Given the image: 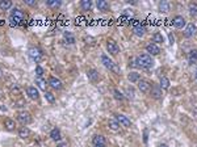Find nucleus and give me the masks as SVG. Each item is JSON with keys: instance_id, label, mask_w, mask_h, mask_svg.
I'll return each instance as SVG.
<instances>
[{"instance_id": "nucleus-46", "label": "nucleus", "mask_w": 197, "mask_h": 147, "mask_svg": "<svg viewBox=\"0 0 197 147\" xmlns=\"http://www.w3.org/2000/svg\"><path fill=\"white\" fill-rule=\"evenodd\" d=\"M93 147H107V144H99V146H93Z\"/></svg>"}, {"instance_id": "nucleus-13", "label": "nucleus", "mask_w": 197, "mask_h": 147, "mask_svg": "<svg viewBox=\"0 0 197 147\" xmlns=\"http://www.w3.org/2000/svg\"><path fill=\"white\" fill-rule=\"evenodd\" d=\"M172 25L178 29H181L183 26H185V19L183 16H175L172 19Z\"/></svg>"}, {"instance_id": "nucleus-25", "label": "nucleus", "mask_w": 197, "mask_h": 147, "mask_svg": "<svg viewBox=\"0 0 197 147\" xmlns=\"http://www.w3.org/2000/svg\"><path fill=\"white\" fill-rule=\"evenodd\" d=\"M188 62L191 64L197 62V50H191L188 53Z\"/></svg>"}, {"instance_id": "nucleus-35", "label": "nucleus", "mask_w": 197, "mask_h": 147, "mask_svg": "<svg viewBox=\"0 0 197 147\" xmlns=\"http://www.w3.org/2000/svg\"><path fill=\"white\" fill-rule=\"evenodd\" d=\"M113 95H114V99L118 100V101H122L123 99H125V96H123V95L118 90H113Z\"/></svg>"}, {"instance_id": "nucleus-49", "label": "nucleus", "mask_w": 197, "mask_h": 147, "mask_svg": "<svg viewBox=\"0 0 197 147\" xmlns=\"http://www.w3.org/2000/svg\"><path fill=\"white\" fill-rule=\"evenodd\" d=\"M196 78H197V71H196Z\"/></svg>"}, {"instance_id": "nucleus-23", "label": "nucleus", "mask_w": 197, "mask_h": 147, "mask_svg": "<svg viewBox=\"0 0 197 147\" xmlns=\"http://www.w3.org/2000/svg\"><path fill=\"white\" fill-rule=\"evenodd\" d=\"M170 9H171V5L168 2H160L159 3V11L160 12L167 13V12H170Z\"/></svg>"}, {"instance_id": "nucleus-17", "label": "nucleus", "mask_w": 197, "mask_h": 147, "mask_svg": "<svg viewBox=\"0 0 197 147\" xmlns=\"http://www.w3.org/2000/svg\"><path fill=\"white\" fill-rule=\"evenodd\" d=\"M92 143L93 146H99V144H107V139L105 137L100 135V134H95L92 138Z\"/></svg>"}, {"instance_id": "nucleus-5", "label": "nucleus", "mask_w": 197, "mask_h": 147, "mask_svg": "<svg viewBox=\"0 0 197 147\" xmlns=\"http://www.w3.org/2000/svg\"><path fill=\"white\" fill-rule=\"evenodd\" d=\"M17 121L24 125V126H26V125H29L32 122V116L29 112H26V110H21V112L17 113Z\"/></svg>"}, {"instance_id": "nucleus-30", "label": "nucleus", "mask_w": 197, "mask_h": 147, "mask_svg": "<svg viewBox=\"0 0 197 147\" xmlns=\"http://www.w3.org/2000/svg\"><path fill=\"white\" fill-rule=\"evenodd\" d=\"M133 30H134V33L137 34V35H143L145 34V30H146V29H145V26L143 25H141V24H135L134 25V28H133Z\"/></svg>"}, {"instance_id": "nucleus-42", "label": "nucleus", "mask_w": 197, "mask_h": 147, "mask_svg": "<svg viewBox=\"0 0 197 147\" xmlns=\"http://www.w3.org/2000/svg\"><path fill=\"white\" fill-rule=\"evenodd\" d=\"M168 40H170V45H173V43H175V37H173L172 33L168 34Z\"/></svg>"}, {"instance_id": "nucleus-43", "label": "nucleus", "mask_w": 197, "mask_h": 147, "mask_svg": "<svg viewBox=\"0 0 197 147\" xmlns=\"http://www.w3.org/2000/svg\"><path fill=\"white\" fill-rule=\"evenodd\" d=\"M147 135H149V131H147V129H146L143 131V142L145 143H147Z\"/></svg>"}, {"instance_id": "nucleus-39", "label": "nucleus", "mask_w": 197, "mask_h": 147, "mask_svg": "<svg viewBox=\"0 0 197 147\" xmlns=\"http://www.w3.org/2000/svg\"><path fill=\"white\" fill-rule=\"evenodd\" d=\"M20 92H21V90H20V87H19L17 84H14V85L11 88V93H17V95H19Z\"/></svg>"}, {"instance_id": "nucleus-33", "label": "nucleus", "mask_w": 197, "mask_h": 147, "mask_svg": "<svg viewBox=\"0 0 197 147\" xmlns=\"http://www.w3.org/2000/svg\"><path fill=\"white\" fill-rule=\"evenodd\" d=\"M164 40H163V35H162V33H154V35H152V42H155V45L156 43H162Z\"/></svg>"}, {"instance_id": "nucleus-10", "label": "nucleus", "mask_w": 197, "mask_h": 147, "mask_svg": "<svg viewBox=\"0 0 197 147\" xmlns=\"http://www.w3.org/2000/svg\"><path fill=\"white\" fill-rule=\"evenodd\" d=\"M150 96L152 99H155V100H160L163 97V95H162V88H160L159 85H152L151 87V91H150Z\"/></svg>"}, {"instance_id": "nucleus-34", "label": "nucleus", "mask_w": 197, "mask_h": 147, "mask_svg": "<svg viewBox=\"0 0 197 147\" xmlns=\"http://www.w3.org/2000/svg\"><path fill=\"white\" fill-rule=\"evenodd\" d=\"M45 99H46V101L47 102H50V104H54V102H55V96H54V95L52 93V92H45Z\"/></svg>"}, {"instance_id": "nucleus-29", "label": "nucleus", "mask_w": 197, "mask_h": 147, "mask_svg": "<svg viewBox=\"0 0 197 147\" xmlns=\"http://www.w3.org/2000/svg\"><path fill=\"white\" fill-rule=\"evenodd\" d=\"M140 78H141V75H140L138 72H135V71L130 72L129 75H128V79H129V82H130V83H137L138 80H140Z\"/></svg>"}, {"instance_id": "nucleus-7", "label": "nucleus", "mask_w": 197, "mask_h": 147, "mask_svg": "<svg viewBox=\"0 0 197 147\" xmlns=\"http://www.w3.org/2000/svg\"><path fill=\"white\" fill-rule=\"evenodd\" d=\"M47 85H50L53 88V90H55V91H61L62 88H63V84H62V82L58 78H55V76H50L49 78V80H47Z\"/></svg>"}, {"instance_id": "nucleus-9", "label": "nucleus", "mask_w": 197, "mask_h": 147, "mask_svg": "<svg viewBox=\"0 0 197 147\" xmlns=\"http://www.w3.org/2000/svg\"><path fill=\"white\" fill-rule=\"evenodd\" d=\"M116 116V121H117L121 126H125V128H130L131 126V121L126 116H123V114H114Z\"/></svg>"}, {"instance_id": "nucleus-44", "label": "nucleus", "mask_w": 197, "mask_h": 147, "mask_svg": "<svg viewBox=\"0 0 197 147\" xmlns=\"http://www.w3.org/2000/svg\"><path fill=\"white\" fill-rule=\"evenodd\" d=\"M57 147H68V143L67 142H61V143H58Z\"/></svg>"}, {"instance_id": "nucleus-37", "label": "nucleus", "mask_w": 197, "mask_h": 147, "mask_svg": "<svg viewBox=\"0 0 197 147\" xmlns=\"http://www.w3.org/2000/svg\"><path fill=\"white\" fill-rule=\"evenodd\" d=\"M122 16L123 17H133L134 16V12L131 11V9H125V11H123V13H122Z\"/></svg>"}, {"instance_id": "nucleus-21", "label": "nucleus", "mask_w": 197, "mask_h": 147, "mask_svg": "<svg viewBox=\"0 0 197 147\" xmlns=\"http://www.w3.org/2000/svg\"><path fill=\"white\" fill-rule=\"evenodd\" d=\"M46 5L49 7V8H52V9H57V8H59V7L62 5V2H61V0H47Z\"/></svg>"}, {"instance_id": "nucleus-14", "label": "nucleus", "mask_w": 197, "mask_h": 147, "mask_svg": "<svg viewBox=\"0 0 197 147\" xmlns=\"http://www.w3.org/2000/svg\"><path fill=\"white\" fill-rule=\"evenodd\" d=\"M197 32V28L194 24H188L185 25V30H184V35L188 37V38H191V37H193Z\"/></svg>"}, {"instance_id": "nucleus-12", "label": "nucleus", "mask_w": 197, "mask_h": 147, "mask_svg": "<svg viewBox=\"0 0 197 147\" xmlns=\"http://www.w3.org/2000/svg\"><path fill=\"white\" fill-rule=\"evenodd\" d=\"M146 51H147L149 55H158L160 54V47L155 43H149L147 46H146Z\"/></svg>"}, {"instance_id": "nucleus-4", "label": "nucleus", "mask_w": 197, "mask_h": 147, "mask_svg": "<svg viewBox=\"0 0 197 147\" xmlns=\"http://www.w3.org/2000/svg\"><path fill=\"white\" fill-rule=\"evenodd\" d=\"M28 54H29V57H30V59L34 61L36 63H40L42 61V58H43V53H42V50L40 47H30L28 50Z\"/></svg>"}, {"instance_id": "nucleus-41", "label": "nucleus", "mask_w": 197, "mask_h": 147, "mask_svg": "<svg viewBox=\"0 0 197 147\" xmlns=\"http://www.w3.org/2000/svg\"><path fill=\"white\" fill-rule=\"evenodd\" d=\"M24 3L26 5H29V7H36V5H37V2H36V0H24Z\"/></svg>"}, {"instance_id": "nucleus-31", "label": "nucleus", "mask_w": 197, "mask_h": 147, "mask_svg": "<svg viewBox=\"0 0 197 147\" xmlns=\"http://www.w3.org/2000/svg\"><path fill=\"white\" fill-rule=\"evenodd\" d=\"M63 37H64V41L68 43V45H72V43H75V37L72 35L70 32H66L64 34H63Z\"/></svg>"}, {"instance_id": "nucleus-18", "label": "nucleus", "mask_w": 197, "mask_h": 147, "mask_svg": "<svg viewBox=\"0 0 197 147\" xmlns=\"http://www.w3.org/2000/svg\"><path fill=\"white\" fill-rule=\"evenodd\" d=\"M50 137H52V139H53V141H55V142L61 141V139H62L61 130H59V129H57V128H54L52 131H50Z\"/></svg>"}, {"instance_id": "nucleus-28", "label": "nucleus", "mask_w": 197, "mask_h": 147, "mask_svg": "<svg viewBox=\"0 0 197 147\" xmlns=\"http://www.w3.org/2000/svg\"><path fill=\"white\" fill-rule=\"evenodd\" d=\"M108 126H109V129L113 130V131H118L121 125H120L117 121H116V120H109V121H108Z\"/></svg>"}, {"instance_id": "nucleus-47", "label": "nucleus", "mask_w": 197, "mask_h": 147, "mask_svg": "<svg viewBox=\"0 0 197 147\" xmlns=\"http://www.w3.org/2000/svg\"><path fill=\"white\" fill-rule=\"evenodd\" d=\"M159 147H168V146H167V144H160Z\"/></svg>"}, {"instance_id": "nucleus-27", "label": "nucleus", "mask_w": 197, "mask_h": 147, "mask_svg": "<svg viewBox=\"0 0 197 147\" xmlns=\"http://www.w3.org/2000/svg\"><path fill=\"white\" fill-rule=\"evenodd\" d=\"M170 79L168 78H166V76H162L160 78V88H162V90H168L170 88Z\"/></svg>"}, {"instance_id": "nucleus-15", "label": "nucleus", "mask_w": 197, "mask_h": 147, "mask_svg": "<svg viewBox=\"0 0 197 147\" xmlns=\"http://www.w3.org/2000/svg\"><path fill=\"white\" fill-rule=\"evenodd\" d=\"M87 76H88V79L91 80L92 83H96V82H99L100 80V75H99V72L96 71V70H88L87 71Z\"/></svg>"}, {"instance_id": "nucleus-32", "label": "nucleus", "mask_w": 197, "mask_h": 147, "mask_svg": "<svg viewBox=\"0 0 197 147\" xmlns=\"http://www.w3.org/2000/svg\"><path fill=\"white\" fill-rule=\"evenodd\" d=\"M188 11L192 16H197V3H189L188 5Z\"/></svg>"}, {"instance_id": "nucleus-16", "label": "nucleus", "mask_w": 197, "mask_h": 147, "mask_svg": "<svg viewBox=\"0 0 197 147\" xmlns=\"http://www.w3.org/2000/svg\"><path fill=\"white\" fill-rule=\"evenodd\" d=\"M96 7H97V9L101 11V12H108L109 9H111L109 3L105 2V0H97V2H96Z\"/></svg>"}, {"instance_id": "nucleus-19", "label": "nucleus", "mask_w": 197, "mask_h": 147, "mask_svg": "<svg viewBox=\"0 0 197 147\" xmlns=\"http://www.w3.org/2000/svg\"><path fill=\"white\" fill-rule=\"evenodd\" d=\"M36 84H37V87L40 88V90H42V91H45V92H46L47 83H46V80L43 79V78H40V76L36 78Z\"/></svg>"}, {"instance_id": "nucleus-6", "label": "nucleus", "mask_w": 197, "mask_h": 147, "mask_svg": "<svg viewBox=\"0 0 197 147\" xmlns=\"http://www.w3.org/2000/svg\"><path fill=\"white\" fill-rule=\"evenodd\" d=\"M107 50L111 55H117L120 53V46L117 45V42L113 40H108L107 41Z\"/></svg>"}, {"instance_id": "nucleus-36", "label": "nucleus", "mask_w": 197, "mask_h": 147, "mask_svg": "<svg viewBox=\"0 0 197 147\" xmlns=\"http://www.w3.org/2000/svg\"><path fill=\"white\" fill-rule=\"evenodd\" d=\"M25 105H26V102H25V100H23V99L13 102V106H14V108H23V106H25Z\"/></svg>"}, {"instance_id": "nucleus-1", "label": "nucleus", "mask_w": 197, "mask_h": 147, "mask_svg": "<svg viewBox=\"0 0 197 147\" xmlns=\"http://www.w3.org/2000/svg\"><path fill=\"white\" fill-rule=\"evenodd\" d=\"M135 63H137V67H141V68H151L154 66V59L151 58V55H149L147 53L146 54H141L135 58Z\"/></svg>"}, {"instance_id": "nucleus-40", "label": "nucleus", "mask_w": 197, "mask_h": 147, "mask_svg": "<svg viewBox=\"0 0 197 147\" xmlns=\"http://www.w3.org/2000/svg\"><path fill=\"white\" fill-rule=\"evenodd\" d=\"M36 74H37V76L42 78V75H43V68L41 67V66H37V67H36Z\"/></svg>"}, {"instance_id": "nucleus-8", "label": "nucleus", "mask_w": 197, "mask_h": 147, "mask_svg": "<svg viewBox=\"0 0 197 147\" xmlns=\"http://www.w3.org/2000/svg\"><path fill=\"white\" fill-rule=\"evenodd\" d=\"M150 88H151V83L149 80H146V79L138 80V90H140L142 93H147L150 91Z\"/></svg>"}, {"instance_id": "nucleus-22", "label": "nucleus", "mask_w": 197, "mask_h": 147, "mask_svg": "<svg viewBox=\"0 0 197 147\" xmlns=\"http://www.w3.org/2000/svg\"><path fill=\"white\" fill-rule=\"evenodd\" d=\"M4 126H5L7 130L12 131V130H14V128H16V123H14V121L12 118H5L4 120Z\"/></svg>"}, {"instance_id": "nucleus-3", "label": "nucleus", "mask_w": 197, "mask_h": 147, "mask_svg": "<svg viewBox=\"0 0 197 147\" xmlns=\"http://www.w3.org/2000/svg\"><path fill=\"white\" fill-rule=\"evenodd\" d=\"M101 62H103V64H104V67H105V68L111 70L112 72L117 74V75H120V74H121V68H120L116 64L112 59H109V57H107V55H101Z\"/></svg>"}, {"instance_id": "nucleus-2", "label": "nucleus", "mask_w": 197, "mask_h": 147, "mask_svg": "<svg viewBox=\"0 0 197 147\" xmlns=\"http://www.w3.org/2000/svg\"><path fill=\"white\" fill-rule=\"evenodd\" d=\"M25 20H26L25 12L19 9V8H14L11 12V14H9V21H11V24H13V25H21V24H24Z\"/></svg>"}, {"instance_id": "nucleus-38", "label": "nucleus", "mask_w": 197, "mask_h": 147, "mask_svg": "<svg viewBox=\"0 0 197 147\" xmlns=\"http://www.w3.org/2000/svg\"><path fill=\"white\" fill-rule=\"evenodd\" d=\"M126 96L129 99H134V91H133V88H126Z\"/></svg>"}, {"instance_id": "nucleus-20", "label": "nucleus", "mask_w": 197, "mask_h": 147, "mask_svg": "<svg viewBox=\"0 0 197 147\" xmlns=\"http://www.w3.org/2000/svg\"><path fill=\"white\" fill-rule=\"evenodd\" d=\"M30 130H29L26 126H23L20 130H19V137L20 138H23V139H28L29 137H30Z\"/></svg>"}, {"instance_id": "nucleus-45", "label": "nucleus", "mask_w": 197, "mask_h": 147, "mask_svg": "<svg viewBox=\"0 0 197 147\" xmlns=\"http://www.w3.org/2000/svg\"><path fill=\"white\" fill-rule=\"evenodd\" d=\"M3 75H4V72H3L2 67H0V79H2V78H3Z\"/></svg>"}, {"instance_id": "nucleus-11", "label": "nucleus", "mask_w": 197, "mask_h": 147, "mask_svg": "<svg viewBox=\"0 0 197 147\" xmlns=\"http://www.w3.org/2000/svg\"><path fill=\"white\" fill-rule=\"evenodd\" d=\"M26 95L29 97H30L32 100H38L40 99V92H38V90L36 87H28L26 88Z\"/></svg>"}, {"instance_id": "nucleus-24", "label": "nucleus", "mask_w": 197, "mask_h": 147, "mask_svg": "<svg viewBox=\"0 0 197 147\" xmlns=\"http://www.w3.org/2000/svg\"><path fill=\"white\" fill-rule=\"evenodd\" d=\"M12 8V2L11 0H2L0 2V9L2 11H8Z\"/></svg>"}, {"instance_id": "nucleus-48", "label": "nucleus", "mask_w": 197, "mask_h": 147, "mask_svg": "<svg viewBox=\"0 0 197 147\" xmlns=\"http://www.w3.org/2000/svg\"><path fill=\"white\" fill-rule=\"evenodd\" d=\"M2 95H3V93H2V91H0V97H2Z\"/></svg>"}, {"instance_id": "nucleus-26", "label": "nucleus", "mask_w": 197, "mask_h": 147, "mask_svg": "<svg viewBox=\"0 0 197 147\" xmlns=\"http://www.w3.org/2000/svg\"><path fill=\"white\" fill-rule=\"evenodd\" d=\"M80 8H82V11H90L92 8V2L91 0H82L80 2Z\"/></svg>"}]
</instances>
